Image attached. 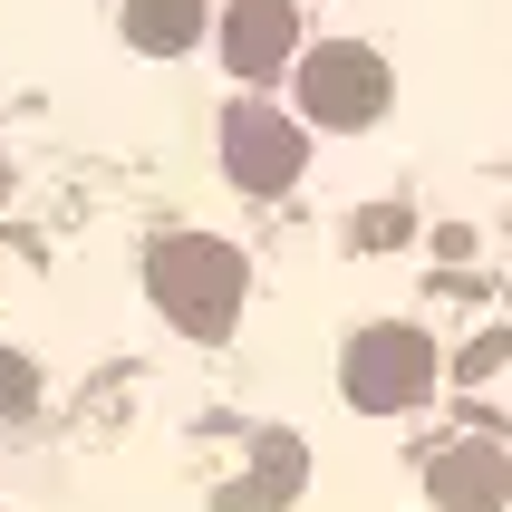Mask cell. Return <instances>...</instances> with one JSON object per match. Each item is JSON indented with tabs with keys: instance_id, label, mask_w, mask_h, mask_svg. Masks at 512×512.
Segmentation results:
<instances>
[{
	"instance_id": "10",
	"label": "cell",
	"mask_w": 512,
	"mask_h": 512,
	"mask_svg": "<svg viewBox=\"0 0 512 512\" xmlns=\"http://www.w3.org/2000/svg\"><path fill=\"white\" fill-rule=\"evenodd\" d=\"M503 329H493V339H474V348H464V358H455V377H464V387H474V377H493V368H503Z\"/></svg>"
},
{
	"instance_id": "7",
	"label": "cell",
	"mask_w": 512,
	"mask_h": 512,
	"mask_svg": "<svg viewBox=\"0 0 512 512\" xmlns=\"http://www.w3.org/2000/svg\"><path fill=\"white\" fill-rule=\"evenodd\" d=\"M126 39L145 58H184L203 39V0H126Z\"/></svg>"
},
{
	"instance_id": "8",
	"label": "cell",
	"mask_w": 512,
	"mask_h": 512,
	"mask_svg": "<svg viewBox=\"0 0 512 512\" xmlns=\"http://www.w3.org/2000/svg\"><path fill=\"white\" fill-rule=\"evenodd\" d=\"M300 484H310V445L300 435H261L252 445V503H290Z\"/></svg>"
},
{
	"instance_id": "3",
	"label": "cell",
	"mask_w": 512,
	"mask_h": 512,
	"mask_svg": "<svg viewBox=\"0 0 512 512\" xmlns=\"http://www.w3.org/2000/svg\"><path fill=\"white\" fill-rule=\"evenodd\" d=\"M300 116H310V126H339V136L377 126V116H387V58L358 49V39L310 49L300 58Z\"/></svg>"
},
{
	"instance_id": "2",
	"label": "cell",
	"mask_w": 512,
	"mask_h": 512,
	"mask_svg": "<svg viewBox=\"0 0 512 512\" xmlns=\"http://www.w3.org/2000/svg\"><path fill=\"white\" fill-rule=\"evenodd\" d=\"M339 397L358 416H406V406L435 397V339L406 329V319H377L339 348Z\"/></svg>"
},
{
	"instance_id": "1",
	"label": "cell",
	"mask_w": 512,
	"mask_h": 512,
	"mask_svg": "<svg viewBox=\"0 0 512 512\" xmlns=\"http://www.w3.org/2000/svg\"><path fill=\"white\" fill-rule=\"evenodd\" d=\"M145 290H155V310H165L184 339L213 348V339H232L252 271H242V252H232V242H213V232H165V242L145 252Z\"/></svg>"
},
{
	"instance_id": "5",
	"label": "cell",
	"mask_w": 512,
	"mask_h": 512,
	"mask_svg": "<svg viewBox=\"0 0 512 512\" xmlns=\"http://www.w3.org/2000/svg\"><path fill=\"white\" fill-rule=\"evenodd\" d=\"M426 493L435 512H503L512 503V455L503 445H445V455H426Z\"/></svg>"
},
{
	"instance_id": "9",
	"label": "cell",
	"mask_w": 512,
	"mask_h": 512,
	"mask_svg": "<svg viewBox=\"0 0 512 512\" xmlns=\"http://www.w3.org/2000/svg\"><path fill=\"white\" fill-rule=\"evenodd\" d=\"M29 397H39V368L20 348H0V416H29Z\"/></svg>"
},
{
	"instance_id": "4",
	"label": "cell",
	"mask_w": 512,
	"mask_h": 512,
	"mask_svg": "<svg viewBox=\"0 0 512 512\" xmlns=\"http://www.w3.org/2000/svg\"><path fill=\"white\" fill-rule=\"evenodd\" d=\"M223 165L242 194H290L300 165H310V136H300V116H281L271 97H242L223 116Z\"/></svg>"
},
{
	"instance_id": "6",
	"label": "cell",
	"mask_w": 512,
	"mask_h": 512,
	"mask_svg": "<svg viewBox=\"0 0 512 512\" xmlns=\"http://www.w3.org/2000/svg\"><path fill=\"white\" fill-rule=\"evenodd\" d=\"M300 49V10L290 0H232L223 10V68L232 78H271Z\"/></svg>"
}]
</instances>
